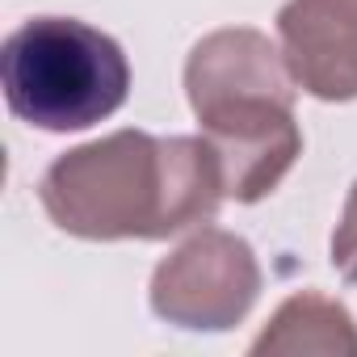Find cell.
I'll list each match as a JSON object with an SVG mask.
<instances>
[{"instance_id": "obj_3", "label": "cell", "mask_w": 357, "mask_h": 357, "mask_svg": "<svg viewBox=\"0 0 357 357\" xmlns=\"http://www.w3.org/2000/svg\"><path fill=\"white\" fill-rule=\"evenodd\" d=\"M147 294L151 311L176 328L227 332L252 311L261 294V265L244 236L202 227L155 265Z\"/></svg>"}, {"instance_id": "obj_5", "label": "cell", "mask_w": 357, "mask_h": 357, "mask_svg": "<svg viewBox=\"0 0 357 357\" xmlns=\"http://www.w3.org/2000/svg\"><path fill=\"white\" fill-rule=\"evenodd\" d=\"M278 38L303 93L315 101L357 97V0H286Z\"/></svg>"}, {"instance_id": "obj_8", "label": "cell", "mask_w": 357, "mask_h": 357, "mask_svg": "<svg viewBox=\"0 0 357 357\" xmlns=\"http://www.w3.org/2000/svg\"><path fill=\"white\" fill-rule=\"evenodd\" d=\"M332 269L344 282H357V181H353L344 211H340V223L332 231Z\"/></svg>"}, {"instance_id": "obj_4", "label": "cell", "mask_w": 357, "mask_h": 357, "mask_svg": "<svg viewBox=\"0 0 357 357\" xmlns=\"http://www.w3.org/2000/svg\"><path fill=\"white\" fill-rule=\"evenodd\" d=\"M202 122V135L211 139L219 168H223V190L236 202H261L269 198L282 176L303 155V130L294 122V101L278 97H240L223 101L215 109L194 114Z\"/></svg>"}, {"instance_id": "obj_7", "label": "cell", "mask_w": 357, "mask_h": 357, "mask_svg": "<svg viewBox=\"0 0 357 357\" xmlns=\"http://www.w3.org/2000/svg\"><path fill=\"white\" fill-rule=\"evenodd\" d=\"M257 357H357V324L344 303L298 290L290 294L252 340Z\"/></svg>"}, {"instance_id": "obj_1", "label": "cell", "mask_w": 357, "mask_h": 357, "mask_svg": "<svg viewBox=\"0 0 357 357\" xmlns=\"http://www.w3.org/2000/svg\"><path fill=\"white\" fill-rule=\"evenodd\" d=\"M38 198L51 223L80 240H168L211 223L227 190L206 135L114 130L63 151Z\"/></svg>"}, {"instance_id": "obj_6", "label": "cell", "mask_w": 357, "mask_h": 357, "mask_svg": "<svg viewBox=\"0 0 357 357\" xmlns=\"http://www.w3.org/2000/svg\"><path fill=\"white\" fill-rule=\"evenodd\" d=\"M294 76L286 55L269 43V34L248 26H227L206 34L185 59V97L190 109H215L240 97H282L294 101Z\"/></svg>"}, {"instance_id": "obj_2", "label": "cell", "mask_w": 357, "mask_h": 357, "mask_svg": "<svg viewBox=\"0 0 357 357\" xmlns=\"http://www.w3.org/2000/svg\"><path fill=\"white\" fill-rule=\"evenodd\" d=\"M9 109L38 130H89L130 93L126 51L80 17H30L0 47Z\"/></svg>"}]
</instances>
